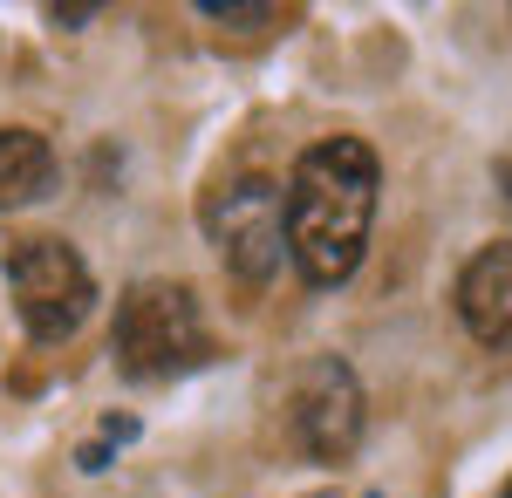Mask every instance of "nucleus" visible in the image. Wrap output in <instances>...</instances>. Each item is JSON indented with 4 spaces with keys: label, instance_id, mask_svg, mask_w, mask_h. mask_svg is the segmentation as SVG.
<instances>
[{
    "label": "nucleus",
    "instance_id": "nucleus-1",
    "mask_svg": "<svg viewBox=\"0 0 512 498\" xmlns=\"http://www.w3.org/2000/svg\"><path fill=\"white\" fill-rule=\"evenodd\" d=\"M376 198H383V164L362 137H321L294 157L280 219H287V260L301 267L308 287H342L362 267Z\"/></svg>",
    "mask_w": 512,
    "mask_h": 498
},
{
    "label": "nucleus",
    "instance_id": "nucleus-2",
    "mask_svg": "<svg viewBox=\"0 0 512 498\" xmlns=\"http://www.w3.org/2000/svg\"><path fill=\"white\" fill-rule=\"evenodd\" d=\"M110 355L130 383H178L212 362V328L198 287L185 280H137L117 301V328H110Z\"/></svg>",
    "mask_w": 512,
    "mask_h": 498
},
{
    "label": "nucleus",
    "instance_id": "nucleus-3",
    "mask_svg": "<svg viewBox=\"0 0 512 498\" xmlns=\"http://www.w3.org/2000/svg\"><path fill=\"white\" fill-rule=\"evenodd\" d=\"M7 294H14V314L35 342H69L96 307V273L69 239L35 232V239L7 246Z\"/></svg>",
    "mask_w": 512,
    "mask_h": 498
},
{
    "label": "nucleus",
    "instance_id": "nucleus-4",
    "mask_svg": "<svg viewBox=\"0 0 512 498\" xmlns=\"http://www.w3.org/2000/svg\"><path fill=\"white\" fill-rule=\"evenodd\" d=\"M205 239L239 280H274L287 253V219H280V185L274 178H233L205 198Z\"/></svg>",
    "mask_w": 512,
    "mask_h": 498
},
{
    "label": "nucleus",
    "instance_id": "nucleus-5",
    "mask_svg": "<svg viewBox=\"0 0 512 498\" xmlns=\"http://www.w3.org/2000/svg\"><path fill=\"white\" fill-rule=\"evenodd\" d=\"M287 423H294V444H301L315 464L355 458L362 423H369V403H362V383H355V369L342 362V355H315V362L294 376Z\"/></svg>",
    "mask_w": 512,
    "mask_h": 498
},
{
    "label": "nucleus",
    "instance_id": "nucleus-6",
    "mask_svg": "<svg viewBox=\"0 0 512 498\" xmlns=\"http://www.w3.org/2000/svg\"><path fill=\"white\" fill-rule=\"evenodd\" d=\"M458 321L472 328L478 348H512V239L478 246L458 273Z\"/></svg>",
    "mask_w": 512,
    "mask_h": 498
},
{
    "label": "nucleus",
    "instance_id": "nucleus-7",
    "mask_svg": "<svg viewBox=\"0 0 512 498\" xmlns=\"http://www.w3.org/2000/svg\"><path fill=\"white\" fill-rule=\"evenodd\" d=\"M48 185H55L48 137L28 123H0V212H21V205L48 198Z\"/></svg>",
    "mask_w": 512,
    "mask_h": 498
},
{
    "label": "nucleus",
    "instance_id": "nucleus-8",
    "mask_svg": "<svg viewBox=\"0 0 512 498\" xmlns=\"http://www.w3.org/2000/svg\"><path fill=\"white\" fill-rule=\"evenodd\" d=\"M198 14L205 21H253V28L274 21V7H239V0H198Z\"/></svg>",
    "mask_w": 512,
    "mask_h": 498
},
{
    "label": "nucleus",
    "instance_id": "nucleus-9",
    "mask_svg": "<svg viewBox=\"0 0 512 498\" xmlns=\"http://www.w3.org/2000/svg\"><path fill=\"white\" fill-rule=\"evenodd\" d=\"M137 437V417H103V444H130Z\"/></svg>",
    "mask_w": 512,
    "mask_h": 498
},
{
    "label": "nucleus",
    "instance_id": "nucleus-10",
    "mask_svg": "<svg viewBox=\"0 0 512 498\" xmlns=\"http://www.w3.org/2000/svg\"><path fill=\"white\" fill-rule=\"evenodd\" d=\"M492 178H499V198H506V212H512V144L499 151V164H492Z\"/></svg>",
    "mask_w": 512,
    "mask_h": 498
},
{
    "label": "nucleus",
    "instance_id": "nucleus-11",
    "mask_svg": "<svg viewBox=\"0 0 512 498\" xmlns=\"http://www.w3.org/2000/svg\"><path fill=\"white\" fill-rule=\"evenodd\" d=\"M499 498H512V485H506V492H499Z\"/></svg>",
    "mask_w": 512,
    "mask_h": 498
},
{
    "label": "nucleus",
    "instance_id": "nucleus-12",
    "mask_svg": "<svg viewBox=\"0 0 512 498\" xmlns=\"http://www.w3.org/2000/svg\"><path fill=\"white\" fill-rule=\"evenodd\" d=\"M369 498H383V492H369Z\"/></svg>",
    "mask_w": 512,
    "mask_h": 498
}]
</instances>
